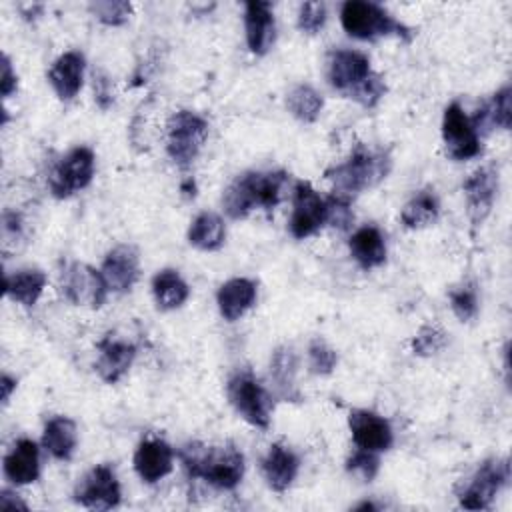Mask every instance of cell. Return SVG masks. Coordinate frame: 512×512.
I'll return each mask as SVG.
<instances>
[{
	"label": "cell",
	"instance_id": "obj_1",
	"mask_svg": "<svg viewBox=\"0 0 512 512\" xmlns=\"http://www.w3.org/2000/svg\"><path fill=\"white\" fill-rule=\"evenodd\" d=\"M190 478H202L220 490H232L244 476V456L234 446H206L190 442L178 452Z\"/></svg>",
	"mask_w": 512,
	"mask_h": 512
},
{
	"label": "cell",
	"instance_id": "obj_2",
	"mask_svg": "<svg viewBox=\"0 0 512 512\" xmlns=\"http://www.w3.org/2000/svg\"><path fill=\"white\" fill-rule=\"evenodd\" d=\"M390 152L372 150L364 144H356L350 158L342 164L326 168L324 176L334 184V196L350 200L366 188L376 186L390 172Z\"/></svg>",
	"mask_w": 512,
	"mask_h": 512
},
{
	"label": "cell",
	"instance_id": "obj_3",
	"mask_svg": "<svg viewBox=\"0 0 512 512\" xmlns=\"http://www.w3.org/2000/svg\"><path fill=\"white\" fill-rule=\"evenodd\" d=\"M286 172H244L222 194L224 212L232 220L246 218L256 206L272 210L282 196Z\"/></svg>",
	"mask_w": 512,
	"mask_h": 512
},
{
	"label": "cell",
	"instance_id": "obj_4",
	"mask_svg": "<svg viewBox=\"0 0 512 512\" xmlns=\"http://www.w3.org/2000/svg\"><path fill=\"white\" fill-rule=\"evenodd\" d=\"M342 28L360 40H374L388 34H398L404 40H410V30L392 18L380 4L364 0H348L340 10Z\"/></svg>",
	"mask_w": 512,
	"mask_h": 512
},
{
	"label": "cell",
	"instance_id": "obj_5",
	"mask_svg": "<svg viewBox=\"0 0 512 512\" xmlns=\"http://www.w3.org/2000/svg\"><path fill=\"white\" fill-rule=\"evenodd\" d=\"M206 138L208 122L200 114L192 110H178L168 118L166 152L180 168H186L194 162Z\"/></svg>",
	"mask_w": 512,
	"mask_h": 512
},
{
	"label": "cell",
	"instance_id": "obj_6",
	"mask_svg": "<svg viewBox=\"0 0 512 512\" xmlns=\"http://www.w3.org/2000/svg\"><path fill=\"white\" fill-rule=\"evenodd\" d=\"M226 394L234 410L248 424L260 430H266L270 426V412L274 408V402L250 372H236L226 384Z\"/></svg>",
	"mask_w": 512,
	"mask_h": 512
},
{
	"label": "cell",
	"instance_id": "obj_7",
	"mask_svg": "<svg viewBox=\"0 0 512 512\" xmlns=\"http://www.w3.org/2000/svg\"><path fill=\"white\" fill-rule=\"evenodd\" d=\"M510 478V464L506 458H490L468 478V484L458 492L460 506L466 510H484Z\"/></svg>",
	"mask_w": 512,
	"mask_h": 512
},
{
	"label": "cell",
	"instance_id": "obj_8",
	"mask_svg": "<svg viewBox=\"0 0 512 512\" xmlns=\"http://www.w3.org/2000/svg\"><path fill=\"white\" fill-rule=\"evenodd\" d=\"M94 152L88 146L72 148L50 172L48 186L56 198H68L90 184L94 176Z\"/></svg>",
	"mask_w": 512,
	"mask_h": 512
},
{
	"label": "cell",
	"instance_id": "obj_9",
	"mask_svg": "<svg viewBox=\"0 0 512 512\" xmlns=\"http://www.w3.org/2000/svg\"><path fill=\"white\" fill-rule=\"evenodd\" d=\"M60 288L68 302L76 306L88 304L90 308H100L106 302L108 294V286L102 278V272L82 262H72L64 268Z\"/></svg>",
	"mask_w": 512,
	"mask_h": 512
},
{
	"label": "cell",
	"instance_id": "obj_10",
	"mask_svg": "<svg viewBox=\"0 0 512 512\" xmlns=\"http://www.w3.org/2000/svg\"><path fill=\"white\" fill-rule=\"evenodd\" d=\"M442 138L448 156L454 160H470L482 150L480 136L458 102L448 104L444 110Z\"/></svg>",
	"mask_w": 512,
	"mask_h": 512
},
{
	"label": "cell",
	"instance_id": "obj_11",
	"mask_svg": "<svg viewBox=\"0 0 512 512\" xmlns=\"http://www.w3.org/2000/svg\"><path fill=\"white\" fill-rule=\"evenodd\" d=\"M326 200L310 186V182L300 180L294 186L292 216L288 222L290 234L298 240L312 236L326 224Z\"/></svg>",
	"mask_w": 512,
	"mask_h": 512
},
{
	"label": "cell",
	"instance_id": "obj_12",
	"mask_svg": "<svg viewBox=\"0 0 512 512\" xmlns=\"http://www.w3.org/2000/svg\"><path fill=\"white\" fill-rule=\"evenodd\" d=\"M120 496V484L108 464L94 466L74 490V500L90 510H110L118 506Z\"/></svg>",
	"mask_w": 512,
	"mask_h": 512
},
{
	"label": "cell",
	"instance_id": "obj_13",
	"mask_svg": "<svg viewBox=\"0 0 512 512\" xmlns=\"http://www.w3.org/2000/svg\"><path fill=\"white\" fill-rule=\"evenodd\" d=\"M372 74L370 60L358 50H334L328 56V82L332 88L352 94Z\"/></svg>",
	"mask_w": 512,
	"mask_h": 512
},
{
	"label": "cell",
	"instance_id": "obj_14",
	"mask_svg": "<svg viewBox=\"0 0 512 512\" xmlns=\"http://www.w3.org/2000/svg\"><path fill=\"white\" fill-rule=\"evenodd\" d=\"M468 218L474 226L482 224L494 206V198L498 192V172L494 166H482L474 170L462 184Z\"/></svg>",
	"mask_w": 512,
	"mask_h": 512
},
{
	"label": "cell",
	"instance_id": "obj_15",
	"mask_svg": "<svg viewBox=\"0 0 512 512\" xmlns=\"http://www.w3.org/2000/svg\"><path fill=\"white\" fill-rule=\"evenodd\" d=\"M352 440L358 448L370 452L388 450L394 442L388 420L372 410H352L348 416Z\"/></svg>",
	"mask_w": 512,
	"mask_h": 512
},
{
	"label": "cell",
	"instance_id": "obj_16",
	"mask_svg": "<svg viewBox=\"0 0 512 512\" xmlns=\"http://www.w3.org/2000/svg\"><path fill=\"white\" fill-rule=\"evenodd\" d=\"M100 272L108 290H114V292L130 290L140 274L138 250L128 244H120L112 248L106 254Z\"/></svg>",
	"mask_w": 512,
	"mask_h": 512
},
{
	"label": "cell",
	"instance_id": "obj_17",
	"mask_svg": "<svg viewBox=\"0 0 512 512\" xmlns=\"http://www.w3.org/2000/svg\"><path fill=\"white\" fill-rule=\"evenodd\" d=\"M244 28L248 48L262 56L270 50L276 36L272 4L264 0H250L244 4Z\"/></svg>",
	"mask_w": 512,
	"mask_h": 512
},
{
	"label": "cell",
	"instance_id": "obj_18",
	"mask_svg": "<svg viewBox=\"0 0 512 512\" xmlns=\"http://www.w3.org/2000/svg\"><path fill=\"white\" fill-rule=\"evenodd\" d=\"M172 462H174V452L160 438H150L140 442L134 452V470L148 484H154L162 480L166 474H170Z\"/></svg>",
	"mask_w": 512,
	"mask_h": 512
},
{
	"label": "cell",
	"instance_id": "obj_19",
	"mask_svg": "<svg viewBox=\"0 0 512 512\" xmlns=\"http://www.w3.org/2000/svg\"><path fill=\"white\" fill-rule=\"evenodd\" d=\"M84 68L86 60L78 50L64 52L54 60V64L48 70V82L60 100H72L80 92Z\"/></svg>",
	"mask_w": 512,
	"mask_h": 512
},
{
	"label": "cell",
	"instance_id": "obj_20",
	"mask_svg": "<svg viewBox=\"0 0 512 512\" xmlns=\"http://www.w3.org/2000/svg\"><path fill=\"white\" fill-rule=\"evenodd\" d=\"M98 350H100V356L96 360V372L108 384H116L128 372V368L136 358L134 344L116 340L110 334L98 342Z\"/></svg>",
	"mask_w": 512,
	"mask_h": 512
},
{
	"label": "cell",
	"instance_id": "obj_21",
	"mask_svg": "<svg viewBox=\"0 0 512 512\" xmlns=\"http://www.w3.org/2000/svg\"><path fill=\"white\" fill-rule=\"evenodd\" d=\"M2 468H4V476L16 486L36 482L40 476L38 446L28 438H20L14 444V448L4 456Z\"/></svg>",
	"mask_w": 512,
	"mask_h": 512
},
{
	"label": "cell",
	"instance_id": "obj_22",
	"mask_svg": "<svg viewBox=\"0 0 512 512\" xmlns=\"http://www.w3.org/2000/svg\"><path fill=\"white\" fill-rule=\"evenodd\" d=\"M298 466H300L298 456L282 444H272L268 454L262 460L264 478L274 492H284L290 488V484L298 474Z\"/></svg>",
	"mask_w": 512,
	"mask_h": 512
},
{
	"label": "cell",
	"instance_id": "obj_23",
	"mask_svg": "<svg viewBox=\"0 0 512 512\" xmlns=\"http://www.w3.org/2000/svg\"><path fill=\"white\" fill-rule=\"evenodd\" d=\"M256 300V284L248 278H230L216 294L218 310L224 320H238Z\"/></svg>",
	"mask_w": 512,
	"mask_h": 512
},
{
	"label": "cell",
	"instance_id": "obj_24",
	"mask_svg": "<svg viewBox=\"0 0 512 512\" xmlns=\"http://www.w3.org/2000/svg\"><path fill=\"white\" fill-rule=\"evenodd\" d=\"M350 254L360 268L370 270L386 260V244L376 226H362L350 236Z\"/></svg>",
	"mask_w": 512,
	"mask_h": 512
},
{
	"label": "cell",
	"instance_id": "obj_25",
	"mask_svg": "<svg viewBox=\"0 0 512 512\" xmlns=\"http://www.w3.org/2000/svg\"><path fill=\"white\" fill-rule=\"evenodd\" d=\"M476 132H486L490 126H500L504 130L512 124V90L510 86H504L498 90L488 102L482 104V108L476 110V114L470 118Z\"/></svg>",
	"mask_w": 512,
	"mask_h": 512
},
{
	"label": "cell",
	"instance_id": "obj_26",
	"mask_svg": "<svg viewBox=\"0 0 512 512\" xmlns=\"http://www.w3.org/2000/svg\"><path fill=\"white\" fill-rule=\"evenodd\" d=\"M42 446L56 460H70L76 448V424L66 416H54L42 432Z\"/></svg>",
	"mask_w": 512,
	"mask_h": 512
},
{
	"label": "cell",
	"instance_id": "obj_27",
	"mask_svg": "<svg viewBox=\"0 0 512 512\" xmlns=\"http://www.w3.org/2000/svg\"><path fill=\"white\" fill-rule=\"evenodd\" d=\"M44 286L46 274L42 270H20L12 276H4V294L26 308L38 302Z\"/></svg>",
	"mask_w": 512,
	"mask_h": 512
},
{
	"label": "cell",
	"instance_id": "obj_28",
	"mask_svg": "<svg viewBox=\"0 0 512 512\" xmlns=\"http://www.w3.org/2000/svg\"><path fill=\"white\" fill-rule=\"evenodd\" d=\"M226 238V226L224 220L214 212H202L198 214L188 230V242L198 250H218L224 244Z\"/></svg>",
	"mask_w": 512,
	"mask_h": 512
},
{
	"label": "cell",
	"instance_id": "obj_29",
	"mask_svg": "<svg viewBox=\"0 0 512 512\" xmlns=\"http://www.w3.org/2000/svg\"><path fill=\"white\" fill-rule=\"evenodd\" d=\"M152 294L162 310H174L188 300L190 288L176 270L166 268L154 276Z\"/></svg>",
	"mask_w": 512,
	"mask_h": 512
},
{
	"label": "cell",
	"instance_id": "obj_30",
	"mask_svg": "<svg viewBox=\"0 0 512 512\" xmlns=\"http://www.w3.org/2000/svg\"><path fill=\"white\" fill-rule=\"evenodd\" d=\"M270 374L276 382V388L286 400H300V392L296 390V354L292 348L282 346L272 354Z\"/></svg>",
	"mask_w": 512,
	"mask_h": 512
},
{
	"label": "cell",
	"instance_id": "obj_31",
	"mask_svg": "<svg viewBox=\"0 0 512 512\" xmlns=\"http://www.w3.org/2000/svg\"><path fill=\"white\" fill-rule=\"evenodd\" d=\"M438 212H440V204H438V198L434 196L432 190H420L414 198H410L406 202V206L402 208V224L406 228H424V226H430L436 218H438Z\"/></svg>",
	"mask_w": 512,
	"mask_h": 512
},
{
	"label": "cell",
	"instance_id": "obj_32",
	"mask_svg": "<svg viewBox=\"0 0 512 512\" xmlns=\"http://www.w3.org/2000/svg\"><path fill=\"white\" fill-rule=\"evenodd\" d=\"M286 106L294 118H298L304 124H310L316 122V118L320 116L324 100L320 92L314 90L310 84H298L288 92Z\"/></svg>",
	"mask_w": 512,
	"mask_h": 512
},
{
	"label": "cell",
	"instance_id": "obj_33",
	"mask_svg": "<svg viewBox=\"0 0 512 512\" xmlns=\"http://www.w3.org/2000/svg\"><path fill=\"white\" fill-rule=\"evenodd\" d=\"M450 306H452V312L458 316V320L470 322L478 312V298H476L474 284L466 282L450 290Z\"/></svg>",
	"mask_w": 512,
	"mask_h": 512
},
{
	"label": "cell",
	"instance_id": "obj_34",
	"mask_svg": "<svg viewBox=\"0 0 512 512\" xmlns=\"http://www.w3.org/2000/svg\"><path fill=\"white\" fill-rule=\"evenodd\" d=\"M92 14L106 26H122L130 14H132V4L122 2V0H108V2H94L90 4Z\"/></svg>",
	"mask_w": 512,
	"mask_h": 512
},
{
	"label": "cell",
	"instance_id": "obj_35",
	"mask_svg": "<svg viewBox=\"0 0 512 512\" xmlns=\"http://www.w3.org/2000/svg\"><path fill=\"white\" fill-rule=\"evenodd\" d=\"M308 360H310V370L314 374H330L338 362V354L334 348H330L324 340L314 338L308 346Z\"/></svg>",
	"mask_w": 512,
	"mask_h": 512
},
{
	"label": "cell",
	"instance_id": "obj_36",
	"mask_svg": "<svg viewBox=\"0 0 512 512\" xmlns=\"http://www.w3.org/2000/svg\"><path fill=\"white\" fill-rule=\"evenodd\" d=\"M384 94H386V82H384V78H382L380 74L372 72L350 96H352L356 102H360L362 106L374 108V106L380 102V98H382Z\"/></svg>",
	"mask_w": 512,
	"mask_h": 512
},
{
	"label": "cell",
	"instance_id": "obj_37",
	"mask_svg": "<svg viewBox=\"0 0 512 512\" xmlns=\"http://www.w3.org/2000/svg\"><path fill=\"white\" fill-rule=\"evenodd\" d=\"M446 342V334L438 326H424L412 340V350L418 356L436 354Z\"/></svg>",
	"mask_w": 512,
	"mask_h": 512
},
{
	"label": "cell",
	"instance_id": "obj_38",
	"mask_svg": "<svg viewBox=\"0 0 512 512\" xmlns=\"http://www.w3.org/2000/svg\"><path fill=\"white\" fill-rule=\"evenodd\" d=\"M326 22L324 2H304L298 10V28L306 34H316Z\"/></svg>",
	"mask_w": 512,
	"mask_h": 512
},
{
	"label": "cell",
	"instance_id": "obj_39",
	"mask_svg": "<svg viewBox=\"0 0 512 512\" xmlns=\"http://www.w3.org/2000/svg\"><path fill=\"white\" fill-rule=\"evenodd\" d=\"M346 468L350 472H358L364 480H372L380 468V460L376 456V452H370V450H362L358 448L346 462Z\"/></svg>",
	"mask_w": 512,
	"mask_h": 512
},
{
	"label": "cell",
	"instance_id": "obj_40",
	"mask_svg": "<svg viewBox=\"0 0 512 512\" xmlns=\"http://www.w3.org/2000/svg\"><path fill=\"white\" fill-rule=\"evenodd\" d=\"M326 222H330L332 226H338L340 230L348 228L350 222L354 220V214L350 210V200H344L340 196H330L326 200Z\"/></svg>",
	"mask_w": 512,
	"mask_h": 512
},
{
	"label": "cell",
	"instance_id": "obj_41",
	"mask_svg": "<svg viewBox=\"0 0 512 512\" xmlns=\"http://www.w3.org/2000/svg\"><path fill=\"white\" fill-rule=\"evenodd\" d=\"M18 86V78L12 70V64H10V58L4 54L2 56V80H0V90H2V96L8 98Z\"/></svg>",
	"mask_w": 512,
	"mask_h": 512
},
{
	"label": "cell",
	"instance_id": "obj_42",
	"mask_svg": "<svg viewBox=\"0 0 512 512\" xmlns=\"http://www.w3.org/2000/svg\"><path fill=\"white\" fill-rule=\"evenodd\" d=\"M94 94H96L94 98L102 110H106L112 104V92L108 88V78H104L100 74L94 76Z\"/></svg>",
	"mask_w": 512,
	"mask_h": 512
},
{
	"label": "cell",
	"instance_id": "obj_43",
	"mask_svg": "<svg viewBox=\"0 0 512 512\" xmlns=\"http://www.w3.org/2000/svg\"><path fill=\"white\" fill-rule=\"evenodd\" d=\"M0 506H2V508H8V510H16V508L26 510V508H28V506H26L20 498H16L10 490H2V492H0Z\"/></svg>",
	"mask_w": 512,
	"mask_h": 512
},
{
	"label": "cell",
	"instance_id": "obj_44",
	"mask_svg": "<svg viewBox=\"0 0 512 512\" xmlns=\"http://www.w3.org/2000/svg\"><path fill=\"white\" fill-rule=\"evenodd\" d=\"M0 388H2V404L6 406L8 400H10V396H12V390L16 388V380L10 378L8 374H4V376L0 378Z\"/></svg>",
	"mask_w": 512,
	"mask_h": 512
},
{
	"label": "cell",
	"instance_id": "obj_45",
	"mask_svg": "<svg viewBox=\"0 0 512 512\" xmlns=\"http://www.w3.org/2000/svg\"><path fill=\"white\" fill-rule=\"evenodd\" d=\"M356 510H376V506L372 502H362L356 506Z\"/></svg>",
	"mask_w": 512,
	"mask_h": 512
}]
</instances>
